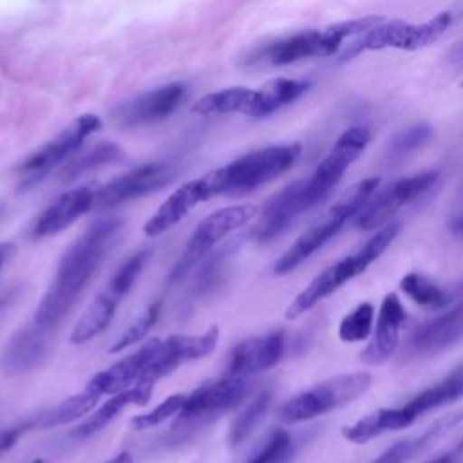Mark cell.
Here are the masks:
<instances>
[{"mask_svg": "<svg viewBox=\"0 0 463 463\" xmlns=\"http://www.w3.org/2000/svg\"><path fill=\"white\" fill-rule=\"evenodd\" d=\"M383 20L385 18L382 16L371 14L364 18L331 24L324 29H307L288 36H280L253 49L246 56V63L282 67L309 58H326L335 54L345 38L358 34L362 36L367 31L380 25Z\"/></svg>", "mask_w": 463, "mask_h": 463, "instance_id": "3957f363", "label": "cell"}, {"mask_svg": "<svg viewBox=\"0 0 463 463\" xmlns=\"http://www.w3.org/2000/svg\"><path fill=\"white\" fill-rule=\"evenodd\" d=\"M374 324V306L371 302H360L353 307L338 324V338L345 344L365 340Z\"/></svg>", "mask_w": 463, "mask_h": 463, "instance_id": "e575fe53", "label": "cell"}, {"mask_svg": "<svg viewBox=\"0 0 463 463\" xmlns=\"http://www.w3.org/2000/svg\"><path fill=\"white\" fill-rule=\"evenodd\" d=\"M123 156L121 148L116 143H98L94 148L80 154L78 157L69 159L61 168H60V179L61 181H74L80 175L92 172L99 166L110 165L118 161Z\"/></svg>", "mask_w": 463, "mask_h": 463, "instance_id": "1f68e13d", "label": "cell"}, {"mask_svg": "<svg viewBox=\"0 0 463 463\" xmlns=\"http://www.w3.org/2000/svg\"><path fill=\"white\" fill-rule=\"evenodd\" d=\"M152 385H136L123 392L110 396L103 405H99L87 420L71 430V436L76 439L89 438L107 427L123 409L128 405H145L152 396Z\"/></svg>", "mask_w": 463, "mask_h": 463, "instance_id": "484cf974", "label": "cell"}, {"mask_svg": "<svg viewBox=\"0 0 463 463\" xmlns=\"http://www.w3.org/2000/svg\"><path fill=\"white\" fill-rule=\"evenodd\" d=\"M300 150L302 148L298 143L264 146L206 174L204 181L212 192V197L221 194L244 195L266 183H271L289 170L297 163Z\"/></svg>", "mask_w": 463, "mask_h": 463, "instance_id": "277c9868", "label": "cell"}, {"mask_svg": "<svg viewBox=\"0 0 463 463\" xmlns=\"http://www.w3.org/2000/svg\"><path fill=\"white\" fill-rule=\"evenodd\" d=\"M98 400H99V396L94 391L85 387L81 392L63 400L54 409H51L42 418L40 425L43 429H51V427H58V425H65V423L76 421L81 416H85L87 412H90L94 409V405L98 403Z\"/></svg>", "mask_w": 463, "mask_h": 463, "instance_id": "836d02e7", "label": "cell"}, {"mask_svg": "<svg viewBox=\"0 0 463 463\" xmlns=\"http://www.w3.org/2000/svg\"><path fill=\"white\" fill-rule=\"evenodd\" d=\"M439 179V170H423L414 175L400 177L389 183L383 188H378L367 204L354 217L356 228L367 232L374 228H383L392 222L391 219L409 203L416 201L423 194H427Z\"/></svg>", "mask_w": 463, "mask_h": 463, "instance_id": "7c38bea8", "label": "cell"}, {"mask_svg": "<svg viewBox=\"0 0 463 463\" xmlns=\"http://www.w3.org/2000/svg\"><path fill=\"white\" fill-rule=\"evenodd\" d=\"M304 197V179L293 181L277 192L259 212V221L253 228V239L260 244L279 237L300 213L307 212Z\"/></svg>", "mask_w": 463, "mask_h": 463, "instance_id": "d6986e66", "label": "cell"}, {"mask_svg": "<svg viewBox=\"0 0 463 463\" xmlns=\"http://www.w3.org/2000/svg\"><path fill=\"white\" fill-rule=\"evenodd\" d=\"M463 459V439H458L439 450L436 456L427 459L425 463H461Z\"/></svg>", "mask_w": 463, "mask_h": 463, "instance_id": "60d3db41", "label": "cell"}, {"mask_svg": "<svg viewBox=\"0 0 463 463\" xmlns=\"http://www.w3.org/2000/svg\"><path fill=\"white\" fill-rule=\"evenodd\" d=\"M121 232L119 219H103L89 226L61 255L58 269L36 311L34 324L54 329L89 286Z\"/></svg>", "mask_w": 463, "mask_h": 463, "instance_id": "6da1fadb", "label": "cell"}, {"mask_svg": "<svg viewBox=\"0 0 463 463\" xmlns=\"http://www.w3.org/2000/svg\"><path fill=\"white\" fill-rule=\"evenodd\" d=\"M33 463H43V461H42V459H34Z\"/></svg>", "mask_w": 463, "mask_h": 463, "instance_id": "7dc6e473", "label": "cell"}, {"mask_svg": "<svg viewBox=\"0 0 463 463\" xmlns=\"http://www.w3.org/2000/svg\"><path fill=\"white\" fill-rule=\"evenodd\" d=\"M300 443L302 439L288 429L275 427L244 463H291L300 450Z\"/></svg>", "mask_w": 463, "mask_h": 463, "instance_id": "4dcf8cb0", "label": "cell"}, {"mask_svg": "<svg viewBox=\"0 0 463 463\" xmlns=\"http://www.w3.org/2000/svg\"><path fill=\"white\" fill-rule=\"evenodd\" d=\"M148 257H150V250H141V251L134 253L132 257H128L118 268V271L112 275L107 288L112 289L116 295H119L123 298L132 289V286L137 280V277H139L145 262L148 260Z\"/></svg>", "mask_w": 463, "mask_h": 463, "instance_id": "74e56055", "label": "cell"}, {"mask_svg": "<svg viewBox=\"0 0 463 463\" xmlns=\"http://www.w3.org/2000/svg\"><path fill=\"white\" fill-rule=\"evenodd\" d=\"M380 179L367 177L356 183L349 192L344 194L326 213L315 222L307 232H304L273 264L275 275H286L306 262L315 251H318L331 237H335L340 228L353 217L360 213V210L367 204L373 194L378 190Z\"/></svg>", "mask_w": 463, "mask_h": 463, "instance_id": "8992f818", "label": "cell"}, {"mask_svg": "<svg viewBox=\"0 0 463 463\" xmlns=\"http://www.w3.org/2000/svg\"><path fill=\"white\" fill-rule=\"evenodd\" d=\"M373 383L371 373L356 371L331 376L288 398L277 411L282 423H302L340 409L364 396Z\"/></svg>", "mask_w": 463, "mask_h": 463, "instance_id": "52a82bcc", "label": "cell"}, {"mask_svg": "<svg viewBox=\"0 0 463 463\" xmlns=\"http://www.w3.org/2000/svg\"><path fill=\"white\" fill-rule=\"evenodd\" d=\"M284 345L286 338L282 331L253 336L237 344L228 356L224 376L248 380L253 374L271 369L280 362L284 354Z\"/></svg>", "mask_w": 463, "mask_h": 463, "instance_id": "ac0fdd59", "label": "cell"}, {"mask_svg": "<svg viewBox=\"0 0 463 463\" xmlns=\"http://www.w3.org/2000/svg\"><path fill=\"white\" fill-rule=\"evenodd\" d=\"M13 255H14V244L13 242H0V271L11 260Z\"/></svg>", "mask_w": 463, "mask_h": 463, "instance_id": "7bdbcfd3", "label": "cell"}, {"mask_svg": "<svg viewBox=\"0 0 463 463\" xmlns=\"http://www.w3.org/2000/svg\"><path fill=\"white\" fill-rule=\"evenodd\" d=\"M96 184H83L80 188L69 190L56 197L34 221L31 228L33 239H43L60 233L76 222L81 215L94 208Z\"/></svg>", "mask_w": 463, "mask_h": 463, "instance_id": "ffe728a7", "label": "cell"}, {"mask_svg": "<svg viewBox=\"0 0 463 463\" xmlns=\"http://www.w3.org/2000/svg\"><path fill=\"white\" fill-rule=\"evenodd\" d=\"M273 394L271 391H260L233 420L232 427H230V434H228V441L232 447H239L242 445L251 434L253 430L259 427V423L264 420L269 405H271Z\"/></svg>", "mask_w": 463, "mask_h": 463, "instance_id": "d6a6232c", "label": "cell"}, {"mask_svg": "<svg viewBox=\"0 0 463 463\" xmlns=\"http://www.w3.org/2000/svg\"><path fill=\"white\" fill-rule=\"evenodd\" d=\"M432 137V127L429 123H414L394 136L389 143L387 157L389 161H402L412 152L420 150Z\"/></svg>", "mask_w": 463, "mask_h": 463, "instance_id": "d590c367", "label": "cell"}, {"mask_svg": "<svg viewBox=\"0 0 463 463\" xmlns=\"http://www.w3.org/2000/svg\"><path fill=\"white\" fill-rule=\"evenodd\" d=\"M31 427V423H22V425H14L9 429H2L0 430V456L5 454L7 450H11L16 441L20 439V436Z\"/></svg>", "mask_w": 463, "mask_h": 463, "instance_id": "b9f144b4", "label": "cell"}, {"mask_svg": "<svg viewBox=\"0 0 463 463\" xmlns=\"http://www.w3.org/2000/svg\"><path fill=\"white\" fill-rule=\"evenodd\" d=\"M463 398V365L456 367L441 380L421 389L402 405L382 407L347 425L342 434L351 443H367L385 432L411 427L418 418Z\"/></svg>", "mask_w": 463, "mask_h": 463, "instance_id": "7a4b0ae2", "label": "cell"}, {"mask_svg": "<svg viewBox=\"0 0 463 463\" xmlns=\"http://www.w3.org/2000/svg\"><path fill=\"white\" fill-rule=\"evenodd\" d=\"M452 24V13L441 11L436 16L421 22L411 24L403 20H383L374 29L354 40L342 54L340 61H347L362 52L398 49V51H418L434 42H438Z\"/></svg>", "mask_w": 463, "mask_h": 463, "instance_id": "9c48e42d", "label": "cell"}, {"mask_svg": "<svg viewBox=\"0 0 463 463\" xmlns=\"http://www.w3.org/2000/svg\"><path fill=\"white\" fill-rule=\"evenodd\" d=\"M250 383L246 378L222 376L221 380L204 383L186 394L184 405L172 425L170 438L181 441L192 438L201 429L213 423L224 412L235 409L248 394Z\"/></svg>", "mask_w": 463, "mask_h": 463, "instance_id": "ba28073f", "label": "cell"}, {"mask_svg": "<svg viewBox=\"0 0 463 463\" xmlns=\"http://www.w3.org/2000/svg\"><path fill=\"white\" fill-rule=\"evenodd\" d=\"M219 342V327L212 326L201 335H170L163 340L148 342V365L139 385H156L157 380L174 373L179 365L190 360H199L210 354Z\"/></svg>", "mask_w": 463, "mask_h": 463, "instance_id": "5bb4252c", "label": "cell"}, {"mask_svg": "<svg viewBox=\"0 0 463 463\" xmlns=\"http://www.w3.org/2000/svg\"><path fill=\"white\" fill-rule=\"evenodd\" d=\"M463 421V411H452L432 421L421 432L405 436L387 449H383L374 459L369 463H409L427 452L438 439H441L447 432L458 427Z\"/></svg>", "mask_w": 463, "mask_h": 463, "instance_id": "603a6c76", "label": "cell"}, {"mask_svg": "<svg viewBox=\"0 0 463 463\" xmlns=\"http://www.w3.org/2000/svg\"><path fill=\"white\" fill-rule=\"evenodd\" d=\"M159 311H161V304L159 302H154L150 304L148 307H145L130 324L128 327L119 335V338L112 344V347L109 349L110 353H119L123 351L125 347H130L134 344H137L150 329L152 326L156 324L157 317H159Z\"/></svg>", "mask_w": 463, "mask_h": 463, "instance_id": "8d00e7d4", "label": "cell"}, {"mask_svg": "<svg viewBox=\"0 0 463 463\" xmlns=\"http://www.w3.org/2000/svg\"><path fill=\"white\" fill-rule=\"evenodd\" d=\"M450 230L456 233V235H459V237H463V217H459V219H456L452 224H450Z\"/></svg>", "mask_w": 463, "mask_h": 463, "instance_id": "bcb514c9", "label": "cell"}, {"mask_svg": "<svg viewBox=\"0 0 463 463\" xmlns=\"http://www.w3.org/2000/svg\"><path fill=\"white\" fill-rule=\"evenodd\" d=\"M184 398H186V394H172V396H168L166 400H163L159 405H156L150 412L134 416V418L130 420L132 429H136V430L152 429V427H156V425L166 421L168 418L179 414L181 409H183V405H184Z\"/></svg>", "mask_w": 463, "mask_h": 463, "instance_id": "f35d334b", "label": "cell"}, {"mask_svg": "<svg viewBox=\"0 0 463 463\" xmlns=\"http://www.w3.org/2000/svg\"><path fill=\"white\" fill-rule=\"evenodd\" d=\"M447 58H449V63H452L456 67H463V42L454 45L450 49V52L447 54Z\"/></svg>", "mask_w": 463, "mask_h": 463, "instance_id": "ee69618b", "label": "cell"}, {"mask_svg": "<svg viewBox=\"0 0 463 463\" xmlns=\"http://www.w3.org/2000/svg\"><path fill=\"white\" fill-rule=\"evenodd\" d=\"M311 83L306 80L293 78H275L264 83L260 89H255L253 101L246 112L251 118H266L282 107L297 101L302 94L309 90Z\"/></svg>", "mask_w": 463, "mask_h": 463, "instance_id": "4316f807", "label": "cell"}, {"mask_svg": "<svg viewBox=\"0 0 463 463\" xmlns=\"http://www.w3.org/2000/svg\"><path fill=\"white\" fill-rule=\"evenodd\" d=\"M186 94L188 87L181 81L161 85L154 90L143 92L132 99L119 103L112 110V119L116 121V125L125 128L163 121L175 112Z\"/></svg>", "mask_w": 463, "mask_h": 463, "instance_id": "2e32d148", "label": "cell"}, {"mask_svg": "<svg viewBox=\"0 0 463 463\" xmlns=\"http://www.w3.org/2000/svg\"><path fill=\"white\" fill-rule=\"evenodd\" d=\"M400 289L420 307L429 311H438L449 306L450 293L430 280L427 275L418 271H409L400 280Z\"/></svg>", "mask_w": 463, "mask_h": 463, "instance_id": "f546056e", "label": "cell"}, {"mask_svg": "<svg viewBox=\"0 0 463 463\" xmlns=\"http://www.w3.org/2000/svg\"><path fill=\"white\" fill-rule=\"evenodd\" d=\"M172 170L165 163H146L119 177H114L103 186H98L94 208H112L130 199L150 194L168 183Z\"/></svg>", "mask_w": 463, "mask_h": 463, "instance_id": "e0dca14e", "label": "cell"}, {"mask_svg": "<svg viewBox=\"0 0 463 463\" xmlns=\"http://www.w3.org/2000/svg\"><path fill=\"white\" fill-rule=\"evenodd\" d=\"M99 128L101 119L96 114H81L72 119L51 141L42 145L20 163L18 172L24 177V184H34L42 181L52 168L69 161V157L80 150L85 139Z\"/></svg>", "mask_w": 463, "mask_h": 463, "instance_id": "4fadbf2b", "label": "cell"}, {"mask_svg": "<svg viewBox=\"0 0 463 463\" xmlns=\"http://www.w3.org/2000/svg\"><path fill=\"white\" fill-rule=\"evenodd\" d=\"M253 94H255V89H246V87H232V89L215 90V92L201 96L192 105V112L201 114V116L230 114V112L246 114L253 101Z\"/></svg>", "mask_w": 463, "mask_h": 463, "instance_id": "f1b7e54d", "label": "cell"}, {"mask_svg": "<svg viewBox=\"0 0 463 463\" xmlns=\"http://www.w3.org/2000/svg\"><path fill=\"white\" fill-rule=\"evenodd\" d=\"M148 354H150V347L146 342L136 353H132V354L125 356L123 360L112 364L110 367L96 373L89 380L87 389L94 391L98 396H103V394L114 396L118 392H123L127 389L139 385L143 373L148 365Z\"/></svg>", "mask_w": 463, "mask_h": 463, "instance_id": "d4e9b609", "label": "cell"}, {"mask_svg": "<svg viewBox=\"0 0 463 463\" xmlns=\"http://www.w3.org/2000/svg\"><path fill=\"white\" fill-rule=\"evenodd\" d=\"M407 318V311L396 293H387L380 304L373 338L360 353V360L367 365H380L391 360L400 345V329Z\"/></svg>", "mask_w": 463, "mask_h": 463, "instance_id": "44dd1931", "label": "cell"}, {"mask_svg": "<svg viewBox=\"0 0 463 463\" xmlns=\"http://www.w3.org/2000/svg\"><path fill=\"white\" fill-rule=\"evenodd\" d=\"M107 463H130V452L123 450V452L116 454L112 459H109Z\"/></svg>", "mask_w": 463, "mask_h": 463, "instance_id": "f6af8a7d", "label": "cell"}, {"mask_svg": "<svg viewBox=\"0 0 463 463\" xmlns=\"http://www.w3.org/2000/svg\"><path fill=\"white\" fill-rule=\"evenodd\" d=\"M121 297L116 295L112 289L105 288L92 302L90 306L83 311L80 320L76 322L72 333H71V342L72 344H85L103 333L110 320L114 318V313L118 309Z\"/></svg>", "mask_w": 463, "mask_h": 463, "instance_id": "83f0119b", "label": "cell"}, {"mask_svg": "<svg viewBox=\"0 0 463 463\" xmlns=\"http://www.w3.org/2000/svg\"><path fill=\"white\" fill-rule=\"evenodd\" d=\"M461 87H463V81H461Z\"/></svg>", "mask_w": 463, "mask_h": 463, "instance_id": "c3c4849f", "label": "cell"}, {"mask_svg": "<svg viewBox=\"0 0 463 463\" xmlns=\"http://www.w3.org/2000/svg\"><path fill=\"white\" fill-rule=\"evenodd\" d=\"M226 259V251H221L219 255L208 259L210 262L201 269L199 273V280H197V286L201 291H206L210 289L219 279H221V273H222V260Z\"/></svg>", "mask_w": 463, "mask_h": 463, "instance_id": "ab89813d", "label": "cell"}, {"mask_svg": "<svg viewBox=\"0 0 463 463\" xmlns=\"http://www.w3.org/2000/svg\"><path fill=\"white\" fill-rule=\"evenodd\" d=\"M49 331L36 324L18 331L2 354V367L11 374L25 373L38 367L49 354Z\"/></svg>", "mask_w": 463, "mask_h": 463, "instance_id": "cb8c5ba5", "label": "cell"}, {"mask_svg": "<svg viewBox=\"0 0 463 463\" xmlns=\"http://www.w3.org/2000/svg\"><path fill=\"white\" fill-rule=\"evenodd\" d=\"M402 230V222H389L383 228H380L364 246H360L354 253L333 262L331 266L324 268L288 306L286 318L295 320L300 315L307 313L311 307H315L318 302L333 295L336 289H340L344 284L353 280L354 277L362 275L376 259L382 257V253L392 244V241L398 237Z\"/></svg>", "mask_w": 463, "mask_h": 463, "instance_id": "5b68a950", "label": "cell"}, {"mask_svg": "<svg viewBox=\"0 0 463 463\" xmlns=\"http://www.w3.org/2000/svg\"><path fill=\"white\" fill-rule=\"evenodd\" d=\"M463 340V300L439 317L420 324L405 340L400 362L423 360L452 349Z\"/></svg>", "mask_w": 463, "mask_h": 463, "instance_id": "9a60e30c", "label": "cell"}, {"mask_svg": "<svg viewBox=\"0 0 463 463\" xmlns=\"http://www.w3.org/2000/svg\"><path fill=\"white\" fill-rule=\"evenodd\" d=\"M369 141L371 130L367 127H351L335 141L333 148L317 165L315 172L304 179V197L309 210L329 197L347 168L362 156Z\"/></svg>", "mask_w": 463, "mask_h": 463, "instance_id": "8fae6325", "label": "cell"}, {"mask_svg": "<svg viewBox=\"0 0 463 463\" xmlns=\"http://www.w3.org/2000/svg\"><path fill=\"white\" fill-rule=\"evenodd\" d=\"M259 212L260 208L255 204H233L219 208L204 217L194 230L184 251L170 271V282L184 279L213 250L217 242H221L230 232L246 226L250 221H253V217L259 215Z\"/></svg>", "mask_w": 463, "mask_h": 463, "instance_id": "30bf717a", "label": "cell"}, {"mask_svg": "<svg viewBox=\"0 0 463 463\" xmlns=\"http://www.w3.org/2000/svg\"><path fill=\"white\" fill-rule=\"evenodd\" d=\"M212 197V192L204 181V177L192 179L175 192H172L166 201L148 217L143 230L148 237H157L175 226L181 219H184L199 203Z\"/></svg>", "mask_w": 463, "mask_h": 463, "instance_id": "7402d4cb", "label": "cell"}]
</instances>
